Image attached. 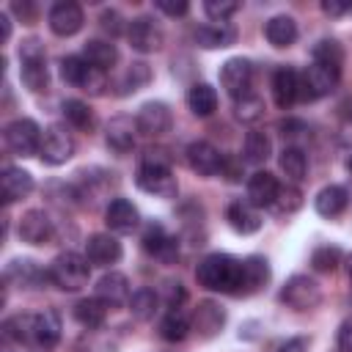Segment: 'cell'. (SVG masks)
I'll return each instance as SVG.
<instances>
[{
    "label": "cell",
    "instance_id": "1",
    "mask_svg": "<svg viewBox=\"0 0 352 352\" xmlns=\"http://www.w3.org/2000/svg\"><path fill=\"white\" fill-rule=\"evenodd\" d=\"M195 280L206 292L217 294H239L242 286V258L228 253H209L195 267Z\"/></svg>",
    "mask_w": 352,
    "mask_h": 352
},
{
    "label": "cell",
    "instance_id": "2",
    "mask_svg": "<svg viewBox=\"0 0 352 352\" xmlns=\"http://www.w3.org/2000/svg\"><path fill=\"white\" fill-rule=\"evenodd\" d=\"M135 182L143 192L157 195V198H176L179 184L170 170V157L162 148H146L135 173Z\"/></svg>",
    "mask_w": 352,
    "mask_h": 352
},
{
    "label": "cell",
    "instance_id": "3",
    "mask_svg": "<svg viewBox=\"0 0 352 352\" xmlns=\"http://www.w3.org/2000/svg\"><path fill=\"white\" fill-rule=\"evenodd\" d=\"M47 270H50V283L58 286L60 292H80L88 286L91 278V261L74 250L58 253Z\"/></svg>",
    "mask_w": 352,
    "mask_h": 352
},
{
    "label": "cell",
    "instance_id": "4",
    "mask_svg": "<svg viewBox=\"0 0 352 352\" xmlns=\"http://www.w3.org/2000/svg\"><path fill=\"white\" fill-rule=\"evenodd\" d=\"M19 77L25 88L33 94H41L50 88V72H47V52L38 38H25L19 44Z\"/></svg>",
    "mask_w": 352,
    "mask_h": 352
},
{
    "label": "cell",
    "instance_id": "5",
    "mask_svg": "<svg viewBox=\"0 0 352 352\" xmlns=\"http://www.w3.org/2000/svg\"><path fill=\"white\" fill-rule=\"evenodd\" d=\"M60 77L66 85H74L91 96H99L104 94L107 88V80H104V72L94 69L82 55H66L60 58Z\"/></svg>",
    "mask_w": 352,
    "mask_h": 352
},
{
    "label": "cell",
    "instance_id": "6",
    "mask_svg": "<svg viewBox=\"0 0 352 352\" xmlns=\"http://www.w3.org/2000/svg\"><path fill=\"white\" fill-rule=\"evenodd\" d=\"M280 302L292 311H311L322 302V289L308 275H292L280 289Z\"/></svg>",
    "mask_w": 352,
    "mask_h": 352
},
{
    "label": "cell",
    "instance_id": "7",
    "mask_svg": "<svg viewBox=\"0 0 352 352\" xmlns=\"http://www.w3.org/2000/svg\"><path fill=\"white\" fill-rule=\"evenodd\" d=\"M341 80V69H333V66H324V63H311L302 74H300V99H322L327 96Z\"/></svg>",
    "mask_w": 352,
    "mask_h": 352
},
{
    "label": "cell",
    "instance_id": "8",
    "mask_svg": "<svg viewBox=\"0 0 352 352\" xmlns=\"http://www.w3.org/2000/svg\"><path fill=\"white\" fill-rule=\"evenodd\" d=\"M41 126L33 118H14L6 126V146L16 157H33L41 148Z\"/></svg>",
    "mask_w": 352,
    "mask_h": 352
},
{
    "label": "cell",
    "instance_id": "9",
    "mask_svg": "<svg viewBox=\"0 0 352 352\" xmlns=\"http://www.w3.org/2000/svg\"><path fill=\"white\" fill-rule=\"evenodd\" d=\"M220 85L226 88V94L234 102L242 99V96H248V94H253L250 91V85H253V66H250V60H245V58H228L220 66Z\"/></svg>",
    "mask_w": 352,
    "mask_h": 352
},
{
    "label": "cell",
    "instance_id": "10",
    "mask_svg": "<svg viewBox=\"0 0 352 352\" xmlns=\"http://www.w3.org/2000/svg\"><path fill=\"white\" fill-rule=\"evenodd\" d=\"M72 154H74V138L63 126H58V124L47 126L44 135H41V148H38L41 162L63 165L66 160H72Z\"/></svg>",
    "mask_w": 352,
    "mask_h": 352
},
{
    "label": "cell",
    "instance_id": "11",
    "mask_svg": "<svg viewBox=\"0 0 352 352\" xmlns=\"http://www.w3.org/2000/svg\"><path fill=\"white\" fill-rule=\"evenodd\" d=\"M19 239L28 245H50L55 239V220L44 209H28L19 217Z\"/></svg>",
    "mask_w": 352,
    "mask_h": 352
},
{
    "label": "cell",
    "instance_id": "12",
    "mask_svg": "<svg viewBox=\"0 0 352 352\" xmlns=\"http://www.w3.org/2000/svg\"><path fill=\"white\" fill-rule=\"evenodd\" d=\"M135 124H138V132L140 135H146V138H162L165 132H170L173 116H170V107L165 102H146L138 110Z\"/></svg>",
    "mask_w": 352,
    "mask_h": 352
},
{
    "label": "cell",
    "instance_id": "13",
    "mask_svg": "<svg viewBox=\"0 0 352 352\" xmlns=\"http://www.w3.org/2000/svg\"><path fill=\"white\" fill-rule=\"evenodd\" d=\"M140 242H143V250L148 256H154V258H160L165 264L176 261V256H179V239L173 234H168L165 226H160V223H148L143 228Z\"/></svg>",
    "mask_w": 352,
    "mask_h": 352
},
{
    "label": "cell",
    "instance_id": "14",
    "mask_svg": "<svg viewBox=\"0 0 352 352\" xmlns=\"http://www.w3.org/2000/svg\"><path fill=\"white\" fill-rule=\"evenodd\" d=\"M60 316L55 308H44L38 314H33V330H30V346L36 349H55L60 341Z\"/></svg>",
    "mask_w": 352,
    "mask_h": 352
},
{
    "label": "cell",
    "instance_id": "15",
    "mask_svg": "<svg viewBox=\"0 0 352 352\" xmlns=\"http://www.w3.org/2000/svg\"><path fill=\"white\" fill-rule=\"evenodd\" d=\"M126 38H129L132 50L148 55V52H157L162 47L165 36L151 16H135L132 22H126Z\"/></svg>",
    "mask_w": 352,
    "mask_h": 352
},
{
    "label": "cell",
    "instance_id": "16",
    "mask_svg": "<svg viewBox=\"0 0 352 352\" xmlns=\"http://www.w3.org/2000/svg\"><path fill=\"white\" fill-rule=\"evenodd\" d=\"M82 22H85V14L74 0H60L47 14V25L55 36H74L82 28Z\"/></svg>",
    "mask_w": 352,
    "mask_h": 352
},
{
    "label": "cell",
    "instance_id": "17",
    "mask_svg": "<svg viewBox=\"0 0 352 352\" xmlns=\"http://www.w3.org/2000/svg\"><path fill=\"white\" fill-rule=\"evenodd\" d=\"M192 333H198V338H214L223 324H226V308L214 300H201L190 316Z\"/></svg>",
    "mask_w": 352,
    "mask_h": 352
},
{
    "label": "cell",
    "instance_id": "18",
    "mask_svg": "<svg viewBox=\"0 0 352 352\" xmlns=\"http://www.w3.org/2000/svg\"><path fill=\"white\" fill-rule=\"evenodd\" d=\"M121 256H124V248L110 231L107 234H91L85 239V258L94 267H113L121 261Z\"/></svg>",
    "mask_w": 352,
    "mask_h": 352
},
{
    "label": "cell",
    "instance_id": "19",
    "mask_svg": "<svg viewBox=\"0 0 352 352\" xmlns=\"http://www.w3.org/2000/svg\"><path fill=\"white\" fill-rule=\"evenodd\" d=\"M223 160L226 154H220L209 140H192L187 146V165L198 176H217L223 170Z\"/></svg>",
    "mask_w": 352,
    "mask_h": 352
},
{
    "label": "cell",
    "instance_id": "20",
    "mask_svg": "<svg viewBox=\"0 0 352 352\" xmlns=\"http://www.w3.org/2000/svg\"><path fill=\"white\" fill-rule=\"evenodd\" d=\"M140 223V212L132 201L126 198H113L104 206V226L110 234H126Z\"/></svg>",
    "mask_w": 352,
    "mask_h": 352
},
{
    "label": "cell",
    "instance_id": "21",
    "mask_svg": "<svg viewBox=\"0 0 352 352\" xmlns=\"http://www.w3.org/2000/svg\"><path fill=\"white\" fill-rule=\"evenodd\" d=\"M6 280L22 289H41V283L50 280V270L38 267L33 258H14L6 267Z\"/></svg>",
    "mask_w": 352,
    "mask_h": 352
},
{
    "label": "cell",
    "instance_id": "22",
    "mask_svg": "<svg viewBox=\"0 0 352 352\" xmlns=\"http://www.w3.org/2000/svg\"><path fill=\"white\" fill-rule=\"evenodd\" d=\"M94 297H99V300H102L107 308H118V305L129 302L132 289H129L126 275H124V272H104V275L96 280Z\"/></svg>",
    "mask_w": 352,
    "mask_h": 352
},
{
    "label": "cell",
    "instance_id": "23",
    "mask_svg": "<svg viewBox=\"0 0 352 352\" xmlns=\"http://www.w3.org/2000/svg\"><path fill=\"white\" fill-rule=\"evenodd\" d=\"M272 96L280 110H289L300 99V72L294 66H278L272 74Z\"/></svg>",
    "mask_w": 352,
    "mask_h": 352
},
{
    "label": "cell",
    "instance_id": "24",
    "mask_svg": "<svg viewBox=\"0 0 352 352\" xmlns=\"http://www.w3.org/2000/svg\"><path fill=\"white\" fill-rule=\"evenodd\" d=\"M192 38L204 50H223L236 41V28L231 22H204L192 30Z\"/></svg>",
    "mask_w": 352,
    "mask_h": 352
},
{
    "label": "cell",
    "instance_id": "25",
    "mask_svg": "<svg viewBox=\"0 0 352 352\" xmlns=\"http://www.w3.org/2000/svg\"><path fill=\"white\" fill-rule=\"evenodd\" d=\"M104 140L113 151L118 154H129L135 148V140H138V124L129 118V116H116L110 118V124L104 126Z\"/></svg>",
    "mask_w": 352,
    "mask_h": 352
},
{
    "label": "cell",
    "instance_id": "26",
    "mask_svg": "<svg viewBox=\"0 0 352 352\" xmlns=\"http://www.w3.org/2000/svg\"><path fill=\"white\" fill-rule=\"evenodd\" d=\"M278 190H280V182L270 170H256L248 179V201L256 209H272V204L278 198Z\"/></svg>",
    "mask_w": 352,
    "mask_h": 352
},
{
    "label": "cell",
    "instance_id": "27",
    "mask_svg": "<svg viewBox=\"0 0 352 352\" xmlns=\"http://www.w3.org/2000/svg\"><path fill=\"white\" fill-rule=\"evenodd\" d=\"M33 176L16 165H6L3 176H0V192H3V201L6 204H14V201H22L33 192Z\"/></svg>",
    "mask_w": 352,
    "mask_h": 352
},
{
    "label": "cell",
    "instance_id": "28",
    "mask_svg": "<svg viewBox=\"0 0 352 352\" xmlns=\"http://www.w3.org/2000/svg\"><path fill=\"white\" fill-rule=\"evenodd\" d=\"M226 220H228V226L236 231V234H256L258 228H261V214H258V209L245 198H239V201H231L228 204V209H226Z\"/></svg>",
    "mask_w": 352,
    "mask_h": 352
},
{
    "label": "cell",
    "instance_id": "29",
    "mask_svg": "<svg viewBox=\"0 0 352 352\" xmlns=\"http://www.w3.org/2000/svg\"><path fill=\"white\" fill-rule=\"evenodd\" d=\"M346 204H349V192H346L341 184H327V187H322V190L316 192V198H314L316 214H322V217H327V220L338 217V214L346 209Z\"/></svg>",
    "mask_w": 352,
    "mask_h": 352
},
{
    "label": "cell",
    "instance_id": "30",
    "mask_svg": "<svg viewBox=\"0 0 352 352\" xmlns=\"http://www.w3.org/2000/svg\"><path fill=\"white\" fill-rule=\"evenodd\" d=\"M264 36H267V41H270L272 47H278V50L292 47V44L297 41V22H294V16H289V14H275V16H270L267 25H264Z\"/></svg>",
    "mask_w": 352,
    "mask_h": 352
},
{
    "label": "cell",
    "instance_id": "31",
    "mask_svg": "<svg viewBox=\"0 0 352 352\" xmlns=\"http://www.w3.org/2000/svg\"><path fill=\"white\" fill-rule=\"evenodd\" d=\"M270 280V264L264 256H248L242 258V286L239 294H256Z\"/></svg>",
    "mask_w": 352,
    "mask_h": 352
},
{
    "label": "cell",
    "instance_id": "32",
    "mask_svg": "<svg viewBox=\"0 0 352 352\" xmlns=\"http://www.w3.org/2000/svg\"><path fill=\"white\" fill-rule=\"evenodd\" d=\"M187 107L198 118H209L217 110V91L209 82H192L187 91Z\"/></svg>",
    "mask_w": 352,
    "mask_h": 352
},
{
    "label": "cell",
    "instance_id": "33",
    "mask_svg": "<svg viewBox=\"0 0 352 352\" xmlns=\"http://www.w3.org/2000/svg\"><path fill=\"white\" fill-rule=\"evenodd\" d=\"M82 58H85L94 69L107 72V69H113V66L118 63V50H116V44H110V41L91 38V41L82 44Z\"/></svg>",
    "mask_w": 352,
    "mask_h": 352
},
{
    "label": "cell",
    "instance_id": "34",
    "mask_svg": "<svg viewBox=\"0 0 352 352\" xmlns=\"http://www.w3.org/2000/svg\"><path fill=\"white\" fill-rule=\"evenodd\" d=\"M74 319L85 330H99L107 319V305L99 297H82V300L74 302Z\"/></svg>",
    "mask_w": 352,
    "mask_h": 352
},
{
    "label": "cell",
    "instance_id": "35",
    "mask_svg": "<svg viewBox=\"0 0 352 352\" xmlns=\"http://www.w3.org/2000/svg\"><path fill=\"white\" fill-rule=\"evenodd\" d=\"M190 330H192L190 316H187L182 308H168V314H165L162 322H160V336H162L165 341H170V344L184 341V338L190 336Z\"/></svg>",
    "mask_w": 352,
    "mask_h": 352
},
{
    "label": "cell",
    "instance_id": "36",
    "mask_svg": "<svg viewBox=\"0 0 352 352\" xmlns=\"http://www.w3.org/2000/svg\"><path fill=\"white\" fill-rule=\"evenodd\" d=\"M60 110H63V118H66L69 126H74V129H80V132H94L96 116H94V110L88 107V102H82V99H66Z\"/></svg>",
    "mask_w": 352,
    "mask_h": 352
},
{
    "label": "cell",
    "instance_id": "37",
    "mask_svg": "<svg viewBox=\"0 0 352 352\" xmlns=\"http://www.w3.org/2000/svg\"><path fill=\"white\" fill-rule=\"evenodd\" d=\"M242 154H245V162H250V165H261V162L270 160V154H272V143H270V138H267L261 129H250V132L245 135Z\"/></svg>",
    "mask_w": 352,
    "mask_h": 352
},
{
    "label": "cell",
    "instance_id": "38",
    "mask_svg": "<svg viewBox=\"0 0 352 352\" xmlns=\"http://www.w3.org/2000/svg\"><path fill=\"white\" fill-rule=\"evenodd\" d=\"M129 314L135 316V319H140V322H148V319H154V314H157V308H160V294L154 292V289H138V292H132V297H129Z\"/></svg>",
    "mask_w": 352,
    "mask_h": 352
},
{
    "label": "cell",
    "instance_id": "39",
    "mask_svg": "<svg viewBox=\"0 0 352 352\" xmlns=\"http://www.w3.org/2000/svg\"><path fill=\"white\" fill-rule=\"evenodd\" d=\"M278 162H280V170H283V173H286L292 182L305 179V170H308V157H305V151H302L300 146H286V148L280 151Z\"/></svg>",
    "mask_w": 352,
    "mask_h": 352
},
{
    "label": "cell",
    "instance_id": "40",
    "mask_svg": "<svg viewBox=\"0 0 352 352\" xmlns=\"http://www.w3.org/2000/svg\"><path fill=\"white\" fill-rule=\"evenodd\" d=\"M30 330H33V314H14L3 322V338L14 344H30Z\"/></svg>",
    "mask_w": 352,
    "mask_h": 352
},
{
    "label": "cell",
    "instance_id": "41",
    "mask_svg": "<svg viewBox=\"0 0 352 352\" xmlns=\"http://www.w3.org/2000/svg\"><path fill=\"white\" fill-rule=\"evenodd\" d=\"M311 58L316 63H324V66H333V69H341L344 63V50L336 38H319L314 47H311Z\"/></svg>",
    "mask_w": 352,
    "mask_h": 352
},
{
    "label": "cell",
    "instance_id": "42",
    "mask_svg": "<svg viewBox=\"0 0 352 352\" xmlns=\"http://www.w3.org/2000/svg\"><path fill=\"white\" fill-rule=\"evenodd\" d=\"M151 80V69L146 66V63H132L129 69H126V74L118 80V94L121 96H126V94H135V91H140L146 82Z\"/></svg>",
    "mask_w": 352,
    "mask_h": 352
},
{
    "label": "cell",
    "instance_id": "43",
    "mask_svg": "<svg viewBox=\"0 0 352 352\" xmlns=\"http://www.w3.org/2000/svg\"><path fill=\"white\" fill-rule=\"evenodd\" d=\"M72 352H116V341L102 336L99 330H88L74 341Z\"/></svg>",
    "mask_w": 352,
    "mask_h": 352
},
{
    "label": "cell",
    "instance_id": "44",
    "mask_svg": "<svg viewBox=\"0 0 352 352\" xmlns=\"http://www.w3.org/2000/svg\"><path fill=\"white\" fill-rule=\"evenodd\" d=\"M234 116H236L239 121H245V124L258 121V118L264 116V99H261L258 94H248V96L236 99V102H234Z\"/></svg>",
    "mask_w": 352,
    "mask_h": 352
},
{
    "label": "cell",
    "instance_id": "45",
    "mask_svg": "<svg viewBox=\"0 0 352 352\" xmlns=\"http://www.w3.org/2000/svg\"><path fill=\"white\" fill-rule=\"evenodd\" d=\"M338 264H341V250L336 245H319L311 253V267L316 272H336Z\"/></svg>",
    "mask_w": 352,
    "mask_h": 352
},
{
    "label": "cell",
    "instance_id": "46",
    "mask_svg": "<svg viewBox=\"0 0 352 352\" xmlns=\"http://www.w3.org/2000/svg\"><path fill=\"white\" fill-rule=\"evenodd\" d=\"M300 206H302V192H300L294 184H280L272 209H275L278 214H292V212H297Z\"/></svg>",
    "mask_w": 352,
    "mask_h": 352
},
{
    "label": "cell",
    "instance_id": "47",
    "mask_svg": "<svg viewBox=\"0 0 352 352\" xmlns=\"http://www.w3.org/2000/svg\"><path fill=\"white\" fill-rule=\"evenodd\" d=\"M236 8H239V3H234V0H206L204 3V11L212 22H226L231 14H236Z\"/></svg>",
    "mask_w": 352,
    "mask_h": 352
},
{
    "label": "cell",
    "instance_id": "48",
    "mask_svg": "<svg viewBox=\"0 0 352 352\" xmlns=\"http://www.w3.org/2000/svg\"><path fill=\"white\" fill-rule=\"evenodd\" d=\"M99 22H102V30H107L110 36L126 33V25H124V19H121V14L116 8H104L102 16H99Z\"/></svg>",
    "mask_w": 352,
    "mask_h": 352
},
{
    "label": "cell",
    "instance_id": "49",
    "mask_svg": "<svg viewBox=\"0 0 352 352\" xmlns=\"http://www.w3.org/2000/svg\"><path fill=\"white\" fill-rule=\"evenodd\" d=\"M162 300L168 302V308H182V302L187 300V292H184V286H182L179 280H168Z\"/></svg>",
    "mask_w": 352,
    "mask_h": 352
},
{
    "label": "cell",
    "instance_id": "50",
    "mask_svg": "<svg viewBox=\"0 0 352 352\" xmlns=\"http://www.w3.org/2000/svg\"><path fill=\"white\" fill-rule=\"evenodd\" d=\"M154 8H157V11H162V14H168V16H184V14L190 11V3H187V0H176V3L157 0V3H154Z\"/></svg>",
    "mask_w": 352,
    "mask_h": 352
},
{
    "label": "cell",
    "instance_id": "51",
    "mask_svg": "<svg viewBox=\"0 0 352 352\" xmlns=\"http://www.w3.org/2000/svg\"><path fill=\"white\" fill-rule=\"evenodd\" d=\"M336 346H338V352H352V316L341 322L338 336H336Z\"/></svg>",
    "mask_w": 352,
    "mask_h": 352
},
{
    "label": "cell",
    "instance_id": "52",
    "mask_svg": "<svg viewBox=\"0 0 352 352\" xmlns=\"http://www.w3.org/2000/svg\"><path fill=\"white\" fill-rule=\"evenodd\" d=\"M278 129L283 132V138H297V135L308 132L305 121H300V118H283V121H278Z\"/></svg>",
    "mask_w": 352,
    "mask_h": 352
},
{
    "label": "cell",
    "instance_id": "53",
    "mask_svg": "<svg viewBox=\"0 0 352 352\" xmlns=\"http://www.w3.org/2000/svg\"><path fill=\"white\" fill-rule=\"evenodd\" d=\"M220 176H226L228 182H239V179H242V162H236L234 157H226V160H223V170H220Z\"/></svg>",
    "mask_w": 352,
    "mask_h": 352
},
{
    "label": "cell",
    "instance_id": "54",
    "mask_svg": "<svg viewBox=\"0 0 352 352\" xmlns=\"http://www.w3.org/2000/svg\"><path fill=\"white\" fill-rule=\"evenodd\" d=\"M278 352H308V338H302V336L289 338L286 344L278 346Z\"/></svg>",
    "mask_w": 352,
    "mask_h": 352
},
{
    "label": "cell",
    "instance_id": "55",
    "mask_svg": "<svg viewBox=\"0 0 352 352\" xmlns=\"http://www.w3.org/2000/svg\"><path fill=\"white\" fill-rule=\"evenodd\" d=\"M11 11H14V14H19V19H22V22H28V25L33 22V14H36L33 3H22V6H19V3H14V6H11Z\"/></svg>",
    "mask_w": 352,
    "mask_h": 352
},
{
    "label": "cell",
    "instance_id": "56",
    "mask_svg": "<svg viewBox=\"0 0 352 352\" xmlns=\"http://www.w3.org/2000/svg\"><path fill=\"white\" fill-rule=\"evenodd\" d=\"M322 11L324 14H330V16H338V14H344V11H349V6H344V3H322Z\"/></svg>",
    "mask_w": 352,
    "mask_h": 352
},
{
    "label": "cell",
    "instance_id": "57",
    "mask_svg": "<svg viewBox=\"0 0 352 352\" xmlns=\"http://www.w3.org/2000/svg\"><path fill=\"white\" fill-rule=\"evenodd\" d=\"M0 25H3V41H8V36H11V16H8V11L0 14Z\"/></svg>",
    "mask_w": 352,
    "mask_h": 352
},
{
    "label": "cell",
    "instance_id": "58",
    "mask_svg": "<svg viewBox=\"0 0 352 352\" xmlns=\"http://www.w3.org/2000/svg\"><path fill=\"white\" fill-rule=\"evenodd\" d=\"M341 110H344V116H346V121H352V96H349V99H346V102L341 104Z\"/></svg>",
    "mask_w": 352,
    "mask_h": 352
},
{
    "label": "cell",
    "instance_id": "59",
    "mask_svg": "<svg viewBox=\"0 0 352 352\" xmlns=\"http://www.w3.org/2000/svg\"><path fill=\"white\" fill-rule=\"evenodd\" d=\"M346 275H349V280H352V253L346 256Z\"/></svg>",
    "mask_w": 352,
    "mask_h": 352
},
{
    "label": "cell",
    "instance_id": "60",
    "mask_svg": "<svg viewBox=\"0 0 352 352\" xmlns=\"http://www.w3.org/2000/svg\"><path fill=\"white\" fill-rule=\"evenodd\" d=\"M346 170H349V176H352V157L346 160Z\"/></svg>",
    "mask_w": 352,
    "mask_h": 352
},
{
    "label": "cell",
    "instance_id": "61",
    "mask_svg": "<svg viewBox=\"0 0 352 352\" xmlns=\"http://www.w3.org/2000/svg\"><path fill=\"white\" fill-rule=\"evenodd\" d=\"M349 11H352V6H349Z\"/></svg>",
    "mask_w": 352,
    "mask_h": 352
}]
</instances>
